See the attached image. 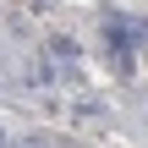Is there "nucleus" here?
Returning <instances> with one entry per match:
<instances>
[{
	"instance_id": "f257e3e1",
	"label": "nucleus",
	"mask_w": 148,
	"mask_h": 148,
	"mask_svg": "<svg viewBox=\"0 0 148 148\" xmlns=\"http://www.w3.org/2000/svg\"><path fill=\"white\" fill-rule=\"evenodd\" d=\"M104 38L115 44V55H132L137 44H148V22H143V16H110Z\"/></svg>"
},
{
	"instance_id": "20e7f679",
	"label": "nucleus",
	"mask_w": 148,
	"mask_h": 148,
	"mask_svg": "<svg viewBox=\"0 0 148 148\" xmlns=\"http://www.w3.org/2000/svg\"><path fill=\"white\" fill-rule=\"evenodd\" d=\"M71 115H77V121H99V115H104V104H99V99H82Z\"/></svg>"
},
{
	"instance_id": "423d86ee",
	"label": "nucleus",
	"mask_w": 148,
	"mask_h": 148,
	"mask_svg": "<svg viewBox=\"0 0 148 148\" xmlns=\"http://www.w3.org/2000/svg\"><path fill=\"white\" fill-rule=\"evenodd\" d=\"M33 5H38V11H44V5H49V0H33Z\"/></svg>"
},
{
	"instance_id": "f03ea898",
	"label": "nucleus",
	"mask_w": 148,
	"mask_h": 148,
	"mask_svg": "<svg viewBox=\"0 0 148 148\" xmlns=\"http://www.w3.org/2000/svg\"><path fill=\"white\" fill-rule=\"evenodd\" d=\"M49 55H60L66 66H77V38H66V33H60V38H49Z\"/></svg>"
},
{
	"instance_id": "7ed1b4c3",
	"label": "nucleus",
	"mask_w": 148,
	"mask_h": 148,
	"mask_svg": "<svg viewBox=\"0 0 148 148\" xmlns=\"http://www.w3.org/2000/svg\"><path fill=\"white\" fill-rule=\"evenodd\" d=\"M5 148H55V143H49L44 132H27V137H11V143H5Z\"/></svg>"
},
{
	"instance_id": "39448f33",
	"label": "nucleus",
	"mask_w": 148,
	"mask_h": 148,
	"mask_svg": "<svg viewBox=\"0 0 148 148\" xmlns=\"http://www.w3.org/2000/svg\"><path fill=\"white\" fill-rule=\"evenodd\" d=\"M5 143H11V137H5V126H0V148H5Z\"/></svg>"
}]
</instances>
